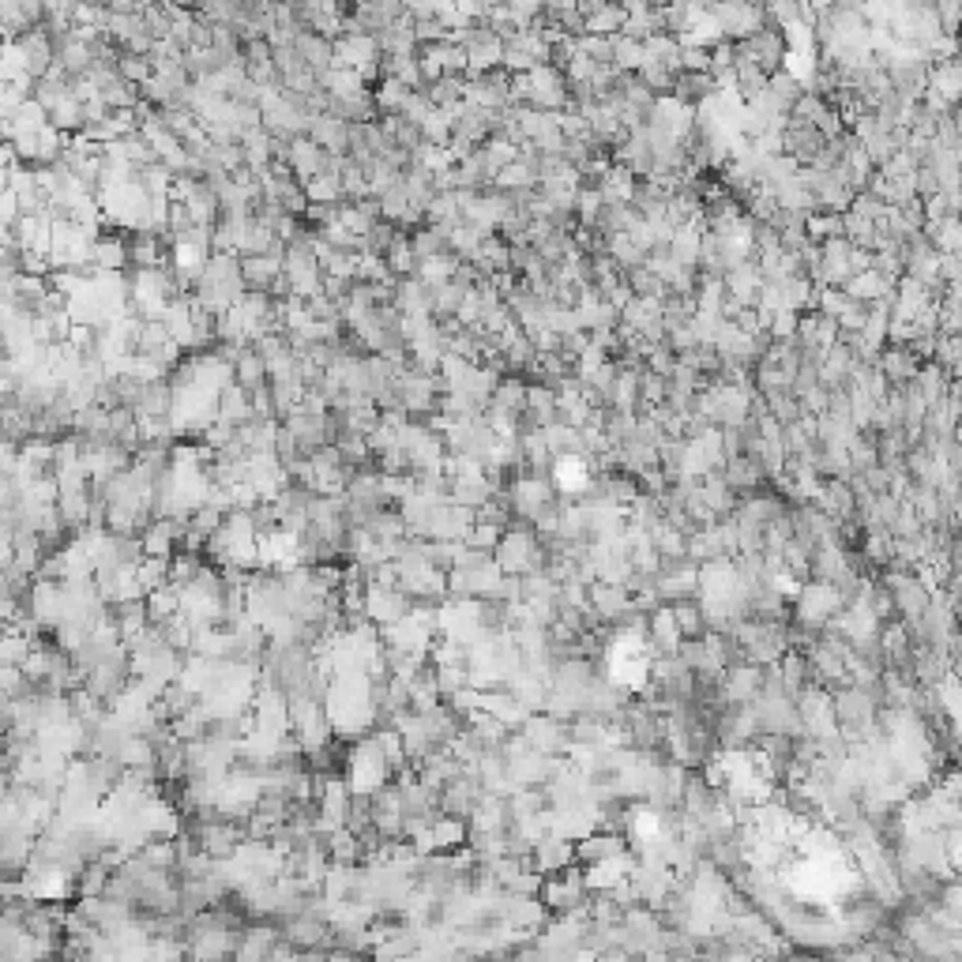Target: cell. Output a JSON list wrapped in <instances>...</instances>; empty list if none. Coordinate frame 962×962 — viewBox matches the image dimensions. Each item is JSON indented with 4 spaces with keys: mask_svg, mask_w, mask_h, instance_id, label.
Returning a JSON list of instances; mask_svg holds the SVG:
<instances>
[{
    "mask_svg": "<svg viewBox=\"0 0 962 962\" xmlns=\"http://www.w3.org/2000/svg\"><path fill=\"white\" fill-rule=\"evenodd\" d=\"M842 609H846L842 594L831 587V583H816V580H812L808 587L797 590V621L805 628H827Z\"/></svg>",
    "mask_w": 962,
    "mask_h": 962,
    "instance_id": "1",
    "label": "cell"
},
{
    "mask_svg": "<svg viewBox=\"0 0 962 962\" xmlns=\"http://www.w3.org/2000/svg\"><path fill=\"white\" fill-rule=\"evenodd\" d=\"M632 861H628V853H616V858H606V861H594L587 865L583 872V887L587 891H616L621 884H628V876H632Z\"/></svg>",
    "mask_w": 962,
    "mask_h": 962,
    "instance_id": "2",
    "label": "cell"
},
{
    "mask_svg": "<svg viewBox=\"0 0 962 962\" xmlns=\"http://www.w3.org/2000/svg\"><path fill=\"white\" fill-rule=\"evenodd\" d=\"M722 286H725V297H730V301H737V305H744V309H752V305H756V293H760V286H763L756 260H744V264H737L733 271H725V274H722Z\"/></svg>",
    "mask_w": 962,
    "mask_h": 962,
    "instance_id": "3",
    "label": "cell"
},
{
    "mask_svg": "<svg viewBox=\"0 0 962 962\" xmlns=\"http://www.w3.org/2000/svg\"><path fill=\"white\" fill-rule=\"evenodd\" d=\"M722 481L730 485L737 497H752V493H760V481H767V478L748 455H733V459L722 463Z\"/></svg>",
    "mask_w": 962,
    "mask_h": 962,
    "instance_id": "4",
    "label": "cell"
},
{
    "mask_svg": "<svg viewBox=\"0 0 962 962\" xmlns=\"http://www.w3.org/2000/svg\"><path fill=\"white\" fill-rule=\"evenodd\" d=\"M647 632L658 643L661 654H677V647L684 643L680 632H677V621H673V606H658L651 616H647Z\"/></svg>",
    "mask_w": 962,
    "mask_h": 962,
    "instance_id": "5",
    "label": "cell"
},
{
    "mask_svg": "<svg viewBox=\"0 0 962 962\" xmlns=\"http://www.w3.org/2000/svg\"><path fill=\"white\" fill-rule=\"evenodd\" d=\"M628 846H625V839L621 835H587L580 846H575V858L580 861H587V865H594V861H606V858H616V853H625Z\"/></svg>",
    "mask_w": 962,
    "mask_h": 962,
    "instance_id": "6",
    "label": "cell"
},
{
    "mask_svg": "<svg viewBox=\"0 0 962 962\" xmlns=\"http://www.w3.org/2000/svg\"><path fill=\"white\" fill-rule=\"evenodd\" d=\"M489 406H497V410L519 418V414L526 410V380H519V376H504V380L497 383L493 402H489Z\"/></svg>",
    "mask_w": 962,
    "mask_h": 962,
    "instance_id": "7",
    "label": "cell"
},
{
    "mask_svg": "<svg viewBox=\"0 0 962 962\" xmlns=\"http://www.w3.org/2000/svg\"><path fill=\"white\" fill-rule=\"evenodd\" d=\"M609 46H613V68L635 76V72H639V64H643V41L616 34V38H609Z\"/></svg>",
    "mask_w": 962,
    "mask_h": 962,
    "instance_id": "8",
    "label": "cell"
},
{
    "mask_svg": "<svg viewBox=\"0 0 962 962\" xmlns=\"http://www.w3.org/2000/svg\"><path fill=\"white\" fill-rule=\"evenodd\" d=\"M805 233L812 245H823L831 238H842V215H831V211H812L805 219Z\"/></svg>",
    "mask_w": 962,
    "mask_h": 962,
    "instance_id": "9",
    "label": "cell"
},
{
    "mask_svg": "<svg viewBox=\"0 0 962 962\" xmlns=\"http://www.w3.org/2000/svg\"><path fill=\"white\" fill-rule=\"evenodd\" d=\"M673 621H677L680 639H703V632H707L703 613H699V602H692V598H684V602L673 606Z\"/></svg>",
    "mask_w": 962,
    "mask_h": 962,
    "instance_id": "10",
    "label": "cell"
},
{
    "mask_svg": "<svg viewBox=\"0 0 962 962\" xmlns=\"http://www.w3.org/2000/svg\"><path fill=\"white\" fill-rule=\"evenodd\" d=\"M598 215H602V192H598V184H583L575 192V222L594 229Z\"/></svg>",
    "mask_w": 962,
    "mask_h": 962,
    "instance_id": "11",
    "label": "cell"
},
{
    "mask_svg": "<svg viewBox=\"0 0 962 962\" xmlns=\"http://www.w3.org/2000/svg\"><path fill=\"white\" fill-rule=\"evenodd\" d=\"M455 267H459L455 256H447V252L429 256V260H421V279L429 283V286H444V283H452Z\"/></svg>",
    "mask_w": 962,
    "mask_h": 962,
    "instance_id": "12",
    "label": "cell"
},
{
    "mask_svg": "<svg viewBox=\"0 0 962 962\" xmlns=\"http://www.w3.org/2000/svg\"><path fill=\"white\" fill-rule=\"evenodd\" d=\"M463 293H466V286H459V283L433 286V309H436V316H452L455 319L459 305H463Z\"/></svg>",
    "mask_w": 962,
    "mask_h": 962,
    "instance_id": "13",
    "label": "cell"
},
{
    "mask_svg": "<svg viewBox=\"0 0 962 962\" xmlns=\"http://www.w3.org/2000/svg\"><path fill=\"white\" fill-rule=\"evenodd\" d=\"M797 319H801V312L778 309V312L771 316V324H767V335H771V342H789V338H794V331H797Z\"/></svg>",
    "mask_w": 962,
    "mask_h": 962,
    "instance_id": "14",
    "label": "cell"
},
{
    "mask_svg": "<svg viewBox=\"0 0 962 962\" xmlns=\"http://www.w3.org/2000/svg\"><path fill=\"white\" fill-rule=\"evenodd\" d=\"M433 842L436 846H463L466 842V823L463 820H440L433 827Z\"/></svg>",
    "mask_w": 962,
    "mask_h": 962,
    "instance_id": "15",
    "label": "cell"
},
{
    "mask_svg": "<svg viewBox=\"0 0 962 962\" xmlns=\"http://www.w3.org/2000/svg\"><path fill=\"white\" fill-rule=\"evenodd\" d=\"M797 402H801V414H808V418H823V414H827V388H820V383H816V388H812L808 395H801Z\"/></svg>",
    "mask_w": 962,
    "mask_h": 962,
    "instance_id": "16",
    "label": "cell"
},
{
    "mask_svg": "<svg viewBox=\"0 0 962 962\" xmlns=\"http://www.w3.org/2000/svg\"><path fill=\"white\" fill-rule=\"evenodd\" d=\"M940 283H958V256H940Z\"/></svg>",
    "mask_w": 962,
    "mask_h": 962,
    "instance_id": "17",
    "label": "cell"
}]
</instances>
